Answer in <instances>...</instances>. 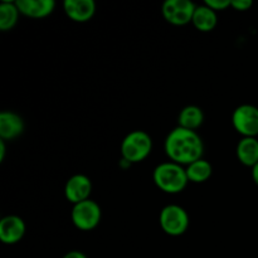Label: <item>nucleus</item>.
<instances>
[{"instance_id":"1a4fd4ad","label":"nucleus","mask_w":258,"mask_h":258,"mask_svg":"<svg viewBox=\"0 0 258 258\" xmlns=\"http://www.w3.org/2000/svg\"><path fill=\"white\" fill-rule=\"evenodd\" d=\"M25 234V223L20 217L7 216L0 221V239L5 244H15Z\"/></svg>"},{"instance_id":"f3484780","label":"nucleus","mask_w":258,"mask_h":258,"mask_svg":"<svg viewBox=\"0 0 258 258\" xmlns=\"http://www.w3.org/2000/svg\"><path fill=\"white\" fill-rule=\"evenodd\" d=\"M19 14L20 13L15 2H8V0L2 2L0 4V29L7 32V30L14 28Z\"/></svg>"},{"instance_id":"20e7f679","label":"nucleus","mask_w":258,"mask_h":258,"mask_svg":"<svg viewBox=\"0 0 258 258\" xmlns=\"http://www.w3.org/2000/svg\"><path fill=\"white\" fill-rule=\"evenodd\" d=\"M160 227L166 234L173 237L185 233L189 226V216L185 209L176 204H169L164 207L159 217Z\"/></svg>"},{"instance_id":"0eeeda50","label":"nucleus","mask_w":258,"mask_h":258,"mask_svg":"<svg viewBox=\"0 0 258 258\" xmlns=\"http://www.w3.org/2000/svg\"><path fill=\"white\" fill-rule=\"evenodd\" d=\"M197 5L190 0H166L163 3L161 13L166 22L174 25H185L193 20Z\"/></svg>"},{"instance_id":"f8f14e48","label":"nucleus","mask_w":258,"mask_h":258,"mask_svg":"<svg viewBox=\"0 0 258 258\" xmlns=\"http://www.w3.org/2000/svg\"><path fill=\"white\" fill-rule=\"evenodd\" d=\"M15 4L20 14L30 18H44L55 8L54 0H17Z\"/></svg>"},{"instance_id":"2eb2a0df","label":"nucleus","mask_w":258,"mask_h":258,"mask_svg":"<svg viewBox=\"0 0 258 258\" xmlns=\"http://www.w3.org/2000/svg\"><path fill=\"white\" fill-rule=\"evenodd\" d=\"M204 121L203 110L198 106L189 105L180 111L178 117V122L180 127L188 128V130L196 131L201 127Z\"/></svg>"},{"instance_id":"6ab92c4d","label":"nucleus","mask_w":258,"mask_h":258,"mask_svg":"<svg viewBox=\"0 0 258 258\" xmlns=\"http://www.w3.org/2000/svg\"><path fill=\"white\" fill-rule=\"evenodd\" d=\"M253 5L252 0H231V7L238 12H246Z\"/></svg>"},{"instance_id":"a211bd4d","label":"nucleus","mask_w":258,"mask_h":258,"mask_svg":"<svg viewBox=\"0 0 258 258\" xmlns=\"http://www.w3.org/2000/svg\"><path fill=\"white\" fill-rule=\"evenodd\" d=\"M204 4L212 8L214 12H218V10H224L228 7H231V0H207Z\"/></svg>"},{"instance_id":"9d476101","label":"nucleus","mask_w":258,"mask_h":258,"mask_svg":"<svg viewBox=\"0 0 258 258\" xmlns=\"http://www.w3.org/2000/svg\"><path fill=\"white\" fill-rule=\"evenodd\" d=\"M24 131V121L22 116L13 111H3L0 113V138L2 140H13Z\"/></svg>"},{"instance_id":"423d86ee","label":"nucleus","mask_w":258,"mask_h":258,"mask_svg":"<svg viewBox=\"0 0 258 258\" xmlns=\"http://www.w3.org/2000/svg\"><path fill=\"white\" fill-rule=\"evenodd\" d=\"M232 123L237 133L243 138H256L258 135V108L253 105L238 106L232 115Z\"/></svg>"},{"instance_id":"ddd939ff","label":"nucleus","mask_w":258,"mask_h":258,"mask_svg":"<svg viewBox=\"0 0 258 258\" xmlns=\"http://www.w3.org/2000/svg\"><path fill=\"white\" fill-rule=\"evenodd\" d=\"M217 19H218L217 18V12H214L207 4H203L197 5L191 23L201 32H211V30L216 28L217 22H218Z\"/></svg>"},{"instance_id":"4be33fe9","label":"nucleus","mask_w":258,"mask_h":258,"mask_svg":"<svg viewBox=\"0 0 258 258\" xmlns=\"http://www.w3.org/2000/svg\"><path fill=\"white\" fill-rule=\"evenodd\" d=\"M252 178H253L254 183L258 185V163L252 168Z\"/></svg>"},{"instance_id":"aec40b11","label":"nucleus","mask_w":258,"mask_h":258,"mask_svg":"<svg viewBox=\"0 0 258 258\" xmlns=\"http://www.w3.org/2000/svg\"><path fill=\"white\" fill-rule=\"evenodd\" d=\"M63 258H87L86 254L81 251H71L68 253H66Z\"/></svg>"},{"instance_id":"4468645a","label":"nucleus","mask_w":258,"mask_h":258,"mask_svg":"<svg viewBox=\"0 0 258 258\" xmlns=\"http://www.w3.org/2000/svg\"><path fill=\"white\" fill-rule=\"evenodd\" d=\"M237 158L243 165L253 168L258 163V140L256 138H243L237 145Z\"/></svg>"},{"instance_id":"39448f33","label":"nucleus","mask_w":258,"mask_h":258,"mask_svg":"<svg viewBox=\"0 0 258 258\" xmlns=\"http://www.w3.org/2000/svg\"><path fill=\"white\" fill-rule=\"evenodd\" d=\"M101 207L92 199L75 204L71 212L73 224L81 231H91L96 228L101 222Z\"/></svg>"},{"instance_id":"6e6552de","label":"nucleus","mask_w":258,"mask_h":258,"mask_svg":"<svg viewBox=\"0 0 258 258\" xmlns=\"http://www.w3.org/2000/svg\"><path fill=\"white\" fill-rule=\"evenodd\" d=\"M91 191H92V181L83 174H75L71 176L64 186L66 198L73 206L90 199Z\"/></svg>"},{"instance_id":"f03ea898","label":"nucleus","mask_w":258,"mask_h":258,"mask_svg":"<svg viewBox=\"0 0 258 258\" xmlns=\"http://www.w3.org/2000/svg\"><path fill=\"white\" fill-rule=\"evenodd\" d=\"M153 178L156 186L169 194H176L183 191L189 181L186 169L174 161L159 164L154 169Z\"/></svg>"},{"instance_id":"9b49d317","label":"nucleus","mask_w":258,"mask_h":258,"mask_svg":"<svg viewBox=\"0 0 258 258\" xmlns=\"http://www.w3.org/2000/svg\"><path fill=\"white\" fill-rule=\"evenodd\" d=\"M63 8L68 17L78 23L88 22L96 13L93 0H66Z\"/></svg>"},{"instance_id":"7ed1b4c3","label":"nucleus","mask_w":258,"mask_h":258,"mask_svg":"<svg viewBox=\"0 0 258 258\" xmlns=\"http://www.w3.org/2000/svg\"><path fill=\"white\" fill-rule=\"evenodd\" d=\"M153 150V139L148 133L136 130L126 135L121 143L122 159L127 163H139L149 156Z\"/></svg>"},{"instance_id":"f257e3e1","label":"nucleus","mask_w":258,"mask_h":258,"mask_svg":"<svg viewBox=\"0 0 258 258\" xmlns=\"http://www.w3.org/2000/svg\"><path fill=\"white\" fill-rule=\"evenodd\" d=\"M165 151L171 161L188 166L202 159L204 144L197 131L178 126L166 136Z\"/></svg>"},{"instance_id":"dca6fc26","label":"nucleus","mask_w":258,"mask_h":258,"mask_svg":"<svg viewBox=\"0 0 258 258\" xmlns=\"http://www.w3.org/2000/svg\"><path fill=\"white\" fill-rule=\"evenodd\" d=\"M212 173H213L212 164L203 158L186 166V175H188L189 181H193V183L207 181L212 176Z\"/></svg>"},{"instance_id":"412c9836","label":"nucleus","mask_w":258,"mask_h":258,"mask_svg":"<svg viewBox=\"0 0 258 258\" xmlns=\"http://www.w3.org/2000/svg\"><path fill=\"white\" fill-rule=\"evenodd\" d=\"M5 158V140H0V161Z\"/></svg>"}]
</instances>
